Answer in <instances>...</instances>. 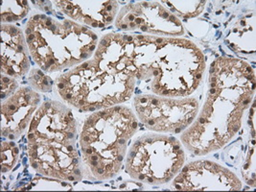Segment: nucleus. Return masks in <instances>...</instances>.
Returning a JSON list of instances; mask_svg holds the SVG:
<instances>
[{"instance_id": "obj_6", "label": "nucleus", "mask_w": 256, "mask_h": 192, "mask_svg": "<svg viewBox=\"0 0 256 192\" xmlns=\"http://www.w3.org/2000/svg\"><path fill=\"white\" fill-rule=\"evenodd\" d=\"M182 144L174 136L146 134L128 149L126 172L134 180L152 186L173 180L184 166Z\"/></svg>"}, {"instance_id": "obj_9", "label": "nucleus", "mask_w": 256, "mask_h": 192, "mask_svg": "<svg viewBox=\"0 0 256 192\" xmlns=\"http://www.w3.org/2000/svg\"><path fill=\"white\" fill-rule=\"evenodd\" d=\"M116 27L124 32L141 31L167 38L184 34L182 22L158 1H140L125 5L117 14Z\"/></svg>"}, {"instance_id": "obj_3", "label": "nucleus", "mask_w": 256, "mask_h": 192, "mask_svg": "<svg viewBox=\"0 0 256 192\" xmlns=\"http://www.w3.org/2000/svg\"><path fill=\"white\" fill-rule=\"evenodd\" d=\"M24 33L30 55L47 73L72 68L92 59L99 42L88 27L44 14L31 16Z\"/></svg>"}, {"instance_id": "obj_14", "label": "nucleus", "mask_w": 256, "mask_h": 192, "mask_svg": "<svg viewBox=\"0 0 256 192\" xmlns=\"http://www.w3.org/2000/svg\"><path fill=\"white\" fill-rule=\"evenodd\" d=\"M1 74L14 79L29 72V49L22 30L12 24H1Z\"/></svg>"}, {"instance_id": "obj_17", "label": "nucleus", "mask_w": 256, "mask_h": 192, "mask_svg": "<svg viewBox=\"0 0 256 192\" xmlns=\"http://www.w3.org/2000/svg\"><path fill=\"white\" fill-rule=\"evenodd\" d=\"M30 11L29 2L25 0L3 1L1 4L2 24H11L24 18Z\"/></svg>"}, {"instance_id": "obj_7", "label": "nucleus", "mask_w": 256, "mask_h": 192, "mask_svg": "<svg viewBox=\"0 0 256 192\" xmlns=\"http://www.w3.org/2000/svg\"><path fill=\"white\" fill-rule=\"evenodd\" d=\"M162 38L127 32L110 33L100 40L94 56L145 83L150 77L152 64Z\"/></svg>"}, {"instance_id": "obj_10", "label": "nucleus", "mask_w": 256, "mask_h": 192, "mask_svg": "<svg viewBox=\"0 0 256 192\" xmlns=\"http://www.w3.org/2000/svg\"><path fill=\"white\" fill-rule=\"evenodd\" d=\"M30 166L42 175L62 180H81L82 158L76 144L28 142Z\"/></svg>"}, {"instance_id": "obj_2", "label": "nucleus", "mask_w": 256, "mask_h": 192, "mask_svg": "<svg viewBox=\"0 0 256 192\" xmlns=\"http://www.w3.org/2000/svg\"><path fill=\"white\" fill-rule=\"evenodd\" d=\"M138 128L136 114L126 106L117 105L92 112L82 125L79 142L84 177L92 180L116 177Z\"/></svg>"}, {"instance_id": "obj_8", "label": "nucleus", "mask_w": 256, "mask_h": 192, "mask_svg": "<svg viewBox=\"0 0 256 192\" xmlns=\"http://www.w3.org/2000/svg\"><path fill=\"white\" fill-rule=\"evenodd\" d=\"M138 120L152 132L182 134L196 120L200 103L195 97L173 98L150 94L134 99Z\"/></svg>"}, {"instance_id": "obj_4", "label": "nucleus", "mask_w": 256, "mask_h": 192, "mask_svg": "<svg viewBox=\"0 0 256 192\" xmlns=\"http://www.w3.org/2000/svg\"><path fill=\"white\" fill-rule=\"evenodd\" d=\"M136 79L94 56L60 75L55 86L60 98L80 112H96L127 102Z\"/></svg>"}, {"instance_id": "obj_20", "label": "nucleus", "mask_w": 256, "mask_h": 192, "mask_svg": "<svg viewBox=\"0 0 256 192\" xmlns=\"http://www.w3.org/2000/svg\"><path fill=\"white\" fill-rule=\"evenodd\" d=\"M1 99L2 101H4L5 97L8 98L10 96H12V94L16 90L18 84L16 82V79L10 77V76H6L1 74Z\"/></svg>"}, {"instance_id": "obj_13", "label": "nucleus", "mask_w": 256, "mask_h": 192, "mask_svg": "<svg viewBox=\"0 0 256 192\" xmlns=\"http://www.w3.org/2000/svg\"><path fill=\"white\" fill-rule=\"evenodd\" d=\"M40 96L27 86L18 88L12 96L2 101L1 136L11 140H18L29 127L40 103Z\"/></svg>"}, {"instance_id": "obj_18", "label": "nucleus", "mask_w": 256, "mask_h": 192, "mask_svg": "<svg viewBox=\"0 0 256 192\" xmlns=\"http://www.w3.org/2000/svg\"><path fill=\"white\" fill-rule=\"evenodd\" d=\"M20 150L12 142H1V172L7 173L16 164Z\"/></svg>"}, {"instance_id": "obj_11", "label": "nucleus", "mask_w": 256, "mask_h": 192, "mask_svg": "<svg viewBox=\"0 0 256 192\" xmlns=\"http://www.w3.org/2000/svg\"><path fill=\"white\" fill-rule=\"evenodd\" d=\"M28 142L76 144L77 124L72 110L58 101H47L36 110L28 127Z\"/></svg>"}, {"instance_id": "obj_15", "label": "nucleus", "mask_w": 256, "mask_h": 192, "mask_svg": "<svg viewBox=\"0 0 256 192\" xmlns=\"http://www.w3.org/2000/svg\"><path fill=\"white\" fill-rule=\"evenodd\" d=\"M60 12L73 22L86 27L104 28L114 22L118 14V2L108 1H54Z\"/></svg>"}, {"instance_id": "obj_1", "label": "nucleus", "mask_w": 256, "mask_h": 192, "mask_svg": "<svg viewBox=\"0 0 256 192\" xmlns=\"http://www.w3.org/2000/svg\"><path fill=\"white\" fill-rule=\"evenodd\" d=\"M208 92L194 122L180 140L194 155H208L228 144L242 127L256 94V72L244 60L217 58L211 64Z\"/></svg>"}, {"instance_id": "obj_19", "label": "nucleus", "mask_w": 256, "mask_h": 192, "mask_svg": "<svg viewBox=\"0 0 256 192\" xmlns=\"http://www.w3.org/2000/svg\"><path fill=\"white\" fill-rule=\"evenodd\" d=\"M28 80L31 88L35 90L36 92H51L54 84L53 80L48 75L44 74V72L36 68L31 70Z\"/></svg>"}, {"instance_id": "obj_12", "label": "nucleus", "mask_w": 256, "mask_h": 192, "mask_svg": "<svg viewBox=\"0 0 256 192\" xmlns=\"http://www.w3.org/2000/svg\"><path fill=\"white\" fill-rule=\"evenodd\" d=\"M178 192H239V178L218 164L200 160L189 162L176 176L172 184Z\"/></svg>"}, {"instance_id": "obj_5", "label": "nucleus", "mask_w": 256, "mask_h": 192, "mask_svg": "<svg viewBox=\"0 0 256 192\" xmlns=\"http://www.w3.org/2000/svg\"><path fill=\"white\" fill-rule=\"evenodd\" d=\"M206 68V58L191 40L162 38L145 88L152 94L189 97L198 90Z\"/></svg>"}, {"instance_id": "obj_16", "label": "nucleus", "mask_w": 256, "mask_h": 192, "mask_svg": "<svg viewBox=\"0 0 256 192\" xmlns=\"http://www.w3.org/2000/svg\"><path fill=\"white\" fill-rule=\"evenodd\" d=\"M178 18H195L204 10L206 1H160Z\"/></svg>"}]
</instances>
